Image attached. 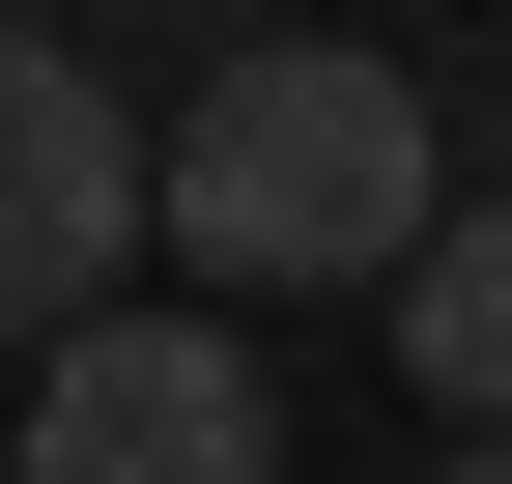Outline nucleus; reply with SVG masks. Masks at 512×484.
I'll use <instances>...</instances> for the list:
<instances>
[{
    "label": "nucleus",
    "instance_id": "f257e3e1",
    "mask_svg": "<svg viewBox=\"0 0 512 484\" xmlns=\"http://www.w3.org/2000/svg\"><path fill=\"white\" fill-rule=\"evenodd\" d=\"M427 228H456V143H427L399 57H200V86H171V143H143V257L228 285V342L313 314V285H370V314H399Z\"/></svg>",
    "mask_w": 512,
    "mask_h": 484
},
{
    "label": "nucleus",
    "instance_id": "f03ea898",
    "mask_svg": "<svg viewBox=\"0 0 512 484\" xmlns=\"http://www.w3.org/2000/svg\"><path fill=\"white\" fill-rule=\"evenodd\" d=\"M114 285H143V114L57 29H0V371H57Z\"/></svg>",
    "mask_w": 512,
    "mask_h": 484
},
{
    "label": "nucleus",
    "instance_id": "7ed1b4c3",
    "mask_svg": "<svg viewBox=\"0 0 512 484\" xmlns=\"http://www.w3.org/2000/svg\"><path fill=\"white\" fill-rule=\"evenodd\" d=\"M0 484H285V399H256L228 314H86L29 371V456Z\"/></svg>",
    "mask_w": 512,
    "mask_h": 484
},
{
    "label": "nucleus",
    "instance_id": "20e7f679",
    "mask_svg": "<svg viewBox=\"0 0 512 484\" xmlns=\"http://www.w3.org/2000/svg\"><path fill=\"white\" fill-rule=\"evenodd\" d=\"M399 371H427V428H512V200H456L399 257Z\"/></svg>",
    "mask_w": 512,
    "mask_h": 484
},
{
    "label": "nucleus",
    "instance_id": "39448f33",
    "mask_svg": "<svg viewBox=\"0 0 512 484\" xmlns=\"http://www.w3.org/2000/svg\"><path fill=\"white\" fill-rule=\"evenodd\" d=\"M427 484H512V428H456V456H427Z\"/></svg>",
    "mask_w": 512,
    "mask_h": 484
}]
</instances>
